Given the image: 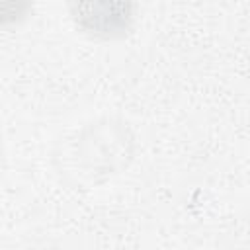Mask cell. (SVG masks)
Masks as SVG:
<instances>
[{"label":"cell","mask_w":250,"mask_h":250,"mask_svg":"<svg viewBox=\"0 0 250 250\" xmlns=\"http://www.w3.org/2000/svg\"><path fill=\"white\" fill-rule=\"evenodd\" d=\"M76 25L96 37H115L129 29L133 18L131 0H72Z\"/></svg>","instance_id":"1"}]
</instances>
